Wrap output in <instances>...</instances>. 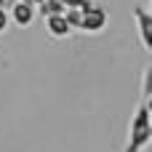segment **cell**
Listing matches in <instances>:
<instances>
[{
  "mask_svg": "<svg viewBox=\"0 0 152 152\" xmlns=\"http://www.w3.org/2000/svg\"><path fill=\"white\" fill-rule=\"evenodd\" d=\"M152 142V115H150V104L144 102L136 115L131 118V128H128V144L123 152H142L147 150Z\"/></svg>",
  "mask_w": 152,
  "mask_h": 152,
  "instance_id": "cell-1",
  "label": "cell"
},
{
  "mask_svg": "<svg viewBox=\"0 0 152 152\" xmlns=\"http://www.w3.org/2000/svg\"><path fill=\"white\" fill-rule=\"evenodd\" d=\"M107 21H110L107 8H102V5L94 3L91 8L83 11V16H80V29H83V32H102V29L107 27Z\"/></svg>",
  "mask_w": 152,
  "mask_h": 152,
  "instance_id": "cell-2",
  "label": "cell"
},
{
  "mask_svg": "<svg viewBox=\"0 0 152 152\" xmlns=\"http://www.w3.org/2000/svg\"><path fill=\"white\" fill-rule=\"evenodd\" d=\"M134 19H136V24H139V37H142L144 51H152V13L147 8L136 5V8H134Z\"/></svg>",
  "mask_w": 152,
  "mask_h": 152,
  "instance_id": "cell-3",
  "label": "cell"
},
{
  "mask_svg": "<svg viewBox=\"0 0 152 152\" xmlns=\"http://www.w3.org/2000/svg\"><path fill=\"white\" fill-rule=\"evenodd\" d=\"M8 11H11V13H8L11 21L19 24V27H29V24L35 21V5H32V3H21V0H19V3H13Z\"/></svg>",
  "mask_w": 152,
  "mask_h": 152,
  "instance_id": "cell-4",
  "label": "cell"
},
{
  "mask_svg": "<svg viewBox=\"0 0 152 152\" xmlns=\"http://www.w3.org/2000/svg\"><path fill=\"white\" fill-rule=\"evenodd\" d=\"M45 29H48V35L51 37H67L72 29H69V24H67V19H64V13H53V16H45Z\"/></svg>",
  "mask_w": 152,
  "mask_h": 152,
  "instance_id": "cell-5",
  "label": "cell"
},
{
  "mask_svg": "<svg viewBox=\"0 0 152 152\" xmlns=\"http://www.w3.org/2000/svg\"><path fill=\"white\" fill-rule=\"evenodd\" d=\"M35 11H40V16H53V13H64V3L61 0H43L40 5H35Z\"/></svg>",
  "mask_w": 152,
  "mask_h": 152,
  "instance_id": "cell-6",
  "label": "cell"
},
{
  "mask_svg": "<svg viewBox=\"0 0 152 152\" xmlns=\"http://www.w3.org/2000/svg\"><path fill=\"white\" fill-rule=\"evenodd\" d=\"M80 16H83V11H77V8H67L64 11V19H67L69 29H80Z\"/></svg>",
  "mask_w": 152,
  "mask_h": 152,
  "instance_id": "cell-7",
  "label": "cell"
},
{
  "mask_svg": "<svg viewBox=\"0 0 152 152\" xmlns=\"http://www.w3.org/2000/svg\"><path fill=\"white\" fill-rule=\"evenodd\" d=\"M142 96L144 99L152 96V67H144V75H142Z\"/></svg>",
  "mask_w": 152,
  "mask_h": 152,
  "instance_id": "cell-8",
  "label": "cell"
},
{
  "mask_svg": "<svg viewBox=\"0 0 152 152\" xmlns=\"http://www.w3.org/2000/svg\"><path fill=\"white\" fill-rule=\"evenodd\" d=\"M61 3H64V11H67V8L86 11V8H91V5H94V0H61Z\"/></svg>",
  "mask_w": 152,
  "mask_h": 152,
  "instance_id": "cell-9",
  "label": "cell"
},
{
  "mask_svg": "<svg viewBox=\"0 0 152 152\" xmlns=\"http://www.w3.org/2000/svg\"><path fill=\"white\" fill-rule=\"evenodd\" d=\"M8 24H11V16H8V8H0V35L8 29Z\"/></svg>",
  "mask_w": 152,
  "mask_h": 152,
  "instance_id": "cell-10",
  "label": "cell"
},
{
  "mask_svg": "<svg viewBox=\"0 0 152 152\" xmlns=\"http://www.w3.org/2000/svg\"><path fill=\"white\" fill-rule=\"evenodd\" d=\"M13 3H19V0H5V8H11Z\"/></svg>",
  "mask_w": 152,
  "mask_h": 152,
  "instance_id": "cell-11",
  "label": "cell"
},
{
  "mask_svg": "<svg viewBox=\"0 0 152 152\" xmlns=\"http://www.w3.org/2000/svg\"><path fill=\"white\" fill-rule=\"evenodd\" d=\"M40 3H43V0H32V5H40Z\"/></svg>",
  "mask_w": 152,
  "mask_h": 152,
  "instance_id": "cell-12",
  "label": "cell"
}]
</instances>
